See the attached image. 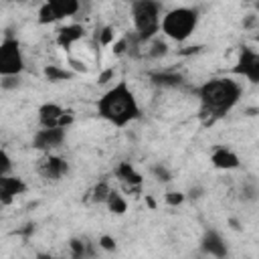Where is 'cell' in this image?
Masks as SVG:
<instances>
[{
    "label": "cell",
    "mask_w": 259,
    "mask_h": 259,
    "mask_svg": "<svg viewBox=\"0 0 259 259\" xmlns=\"http://www.w3.org/2000/svg\"><path fill=\"white\" fill-rule=\"evenodd\" d=\"M97 113L115 127H125L140 117V103L125 81L115 83L97 99Z\"/></svg>",
    "instance_id": "1"
},
{
    "label": "cell",
    "mask_w": 259,
    "mask_h": 259,
    "mask_svg": "<svg viewBox=\"0 0 259 259\" xmlns=\"http://www.w3.org/2000/svg\"><path fill=\"white\" fill-rule=\"evenodd\" d=\"M196 93L204 113L212 117H223L239 103L243 95V87L233 77H214L202 83Z\"/></svg>",
    "instance_id": "2"
},
{
    "label": "cell",
    "mask_w": 259,
    "mask_h": 259,
    "mask_svg": "<svg viewBox=\"0 0 259 259\" xmlns=\"http://www.w3.org/2000/svg\"><path fill=\"white\" fill-rule=\"evenodd\" d=\"M132 20L140 42L152 40L162 28V4L158 0H132Z\"/></svg>",
    "instance_id": "3"
},
{
    "label": "cell",
    "mask_w": 259,
    "mask_h": 259,
    "mask_svg": "<svg viewBox=\"0 0 259 259\" xmlns=\"http://www.w3.org/2000/svg\"><path fill=\"white\" fill-rule=\"evenodd\" d=\"M196 24H198V12L188 6H178V8L168 10L162 16L160 30L168 38H172L176 42H184L192 36V32L196 30Z\"/></svg>",
    "instance_id": "4"
},
{
    "label": "cell",
    "mask_w": 259,
    "mask_h": 259,
    "mask_svg": "<svg viewBox=\"0 0 259 259\" xmlns=\"http://www.w3.org/2000/svg\"><path fill=\"white\" fill-rule=\"evenodd\" d=\"M24 71V55L18 38L4 36L0 42V75H20Z\"/></svg>",
    "instance_id": "5"
},
{
    "label": "cell",
    "mask_w": 259,
    "mask_h": 259,
    "mask_svg": "<svg viewBox=\"0 0 259 259\" xmlns=\"http://www.w3.org/2000/svg\"><path fill=\"white\" fill-rule=\"evenodd\" d=\"M233 73L245 77L249 83L259 85V53L251 47H243L237 59V65L233 67Z\"/></svg>",
    "instance_id": "6"
},
{
    "label": "cell",
    "mask_w": 259,
    "mask_h": 259,
    "mask_svg": "<svg viewBox=\"0 0 259 259\" xmlns=\"http://www.w3.org/2000/svg\"><path fill=\"white\" fill-rule=\"evenodd\" d=\"M65 130L67 127H61V125H55V127H40L34 138H32V148L34 150H40L45 154L57 150L63 146L65 142Z\"/></svg>",
    "instance_id": "7"
},
{
    "label": "cell",
    "mask_w": 259,
    "mask_h": 259,
    "mask_svg": "<svg viewBox=\"0 0 259 259\" xmlns=\"http://www.w3.org/2000/svg\"><path fill=\"white\" fill-rule=\"evenodd\" d=\"M67 172H69V164H67V160L65 158H61V156H55V154H45L40 160H38V174L42 176V178H47V180H53V182H57V180H61L63 176H67Z\"/></svg>",
    "instance_id": "8"
},
{
    "label": "cell",
    "mask_w": 259,
    "mask_h": 259,
    "mask_svg": "<svg viewBox=\"0 0 259 259\" xmlns=\"http://www.w3.org/2000/svg\"><path fill=\"white\" fill-rule=\"evenodd\" d=\"M200 251H202L204 255H210V257H227V253H229L225 239H223L221 233L214 231V229L204 231V235H202V239H200Z\"/></svg>",
    "instance_id": "9"
},
{
    "label": "cell",
    "mask_w": 259,
    "mask_h": 259,
    "mask_svg": "<svg viewBox=\"0 0 259 259\" xmlns=\"http://www.w3.org/2000/svg\"><path fill=\"white\" fill-rule=\"evenodd\" d=\"M26 190V184L22 182V178L18 176H0V202L6 206L10 204L18 194H22Z\"/></svg>",
    "instance_id": "10"
},
{
    "label": "cell",
    "mask_w": 259,
    "mask_h": 259,
    "mask_svg": "<svg viewBox=\"0 0 259 259\" xmlns=\"http://www.w3.org/2000/svg\"><path fill=\"white\" fill-rule=\"evenodd\" d=\"M210 162H212V166L219 168V170H235V168H239V164H241V162H239V156H237L233 150L225 148V146H219V148L212 150Z\"/></svg>",
    "instance_id": "11"
},
{
    "label": "cell",
    "mask_w": 259,
    "mask_h": 259,
    "mask_svg": "<svg viewBox=\"0 0 259 259\" xmlns=\"http://www.w3.org/2000/svg\"><path fill=\"white\" fill-rule=\"evenodd\" d=\"M150 83L156 85V87H160V89H174V87H180V85L184 83V77H182V73H178V71H168V69H164V71H154V73H150Z\"/></svg>",
    "instance_id": "12"
},
{
    "label": "cell",
    "mask_w": 259,
    "mask_h": 259,
    "mask_svg": "<svg viewBox=\"0 0 259 259\" xmlns=\"http://www.w3.org/2000/svg\"><path fill=\"white\" fill-rule=\"evenodd\" d=\"M65 109L59 105V103H42L38 107V123L40 127H55L61 123V117H63Z\"/></svg>",
    "instance_id": "13"
},
{
    "label": "cell",
    "mask_w": 259,
    "mask_h": 259,
    "mask_svg": "<svg viewBox=\"0 0 259 259\" xmlns=\"http://www.w3.org/2000/svg\"><path fill=\"white\" fill-rule=\"evenodd\" d=\"M85 34V28L81 24H67V26H61L57 30V45L63 47V49H69L73 42L81 40Z\"/></svg>",
    "instance_id": "14"
},
{
    "label": "cell",
    "mask_w": 259,
    "mask_h": 259,
    "mask_svg": "<svg viewBox=\"0 0 259 259\" xmlns=\"http://www.w3.org/2000/svg\"><path fill=\"white\" fill-rule=\"evenodd\" d=\"M115 176L132 190V188H140V184H142V174L130 164V162H121L117 168H115Z\"/></svg>",
    "instance_id": "15"
},
{
    "label": "cell",
    "mask_w": 259,
    "mask_h": 259,
    "mask_svg": "<svg viewBox=\"0 0 259 259\" xmlns=\"http://www.w3.org/2000/svg\"><path fill=\"white\" fill-rule=\"evenodd\" d=\"M45 2L55 8V12L59 14V18L75 16L81 10V0H45Z\"/></svg>",
    "instance_id": "16"
},
{
    "label": "cell",
    "mask_w": 259,
    "mask_h": 259,
    "mask_svg": "<svg viewBox=\"0 0 259 259\" xmlns=\"http://www.w3.org/2000/svg\"><path fill=\"white\" fill-rule=\"evenodd\" d=\"M42 75H45V79H47L49 83H61V81L73 79V73H71L69 69L59 67V65H47V67L42 69Z\"/></svg>",
    "instance_id": "17"
},
{
    "label": "cell",
    "mask_w": 259,
    "mask_h": 259,
    "mask_svg": "<svg viewBox=\"0 0 259 259\" xmlns=\"http://www.w3.org/2000/svg\"><path fill=\"white\" fill-rule=\"evenodd\" d=\"M105 204H107V208H109L113 214H123V212L127 210V200H125V198L121 196V192H117V190H111V192H109Z\"/></svg>",
    "instance_id": "18"
},
{
    "label": "cell",
    "mask_w": 259,
    "mask_h": 259,
    "mask_svg": "<svg viewBox=\"0 0 259 259\" xmlns=\"http://www.w3.org/2000/svg\"><path fill=\"white\" fill-rule=\"evenodd\" d=\"M150 42V47L146 49V55L150 57V59H160V57H164L166 53H168V45L164 42V40H158L156 36L152 38V40H148Z\"/></svg>",
    "instance_id": "19"
},
{
    "label": "cell",
    "mask_w": 259,
    "mask_h": 259,
    "mask_svg": "<svg viewBox=\"0 0 259 259\" xmlns=\"http://www.w3.org/2000/svg\"><path fill=\"white\" fill-rule=\"evenodd\" d=\"M57 20H61L59 14L55 12V8H53L51 4L45 2V4L38 8V22H40V24H53V22H57Z\"/></svg>",
    "instance_id": "20"
},
{
    "label": "cell",
    "mask_w": 259,
    "mask_h": 259,
    "mask_svg": "<svg viewBox=\"0 0 259 259\" xmlns=\"http://www.w3.org/2000/svg\"><path fill=\"white\" fill-rule=\"evenodd\" d=\"M109 192H111V186H109L105 180H101V182H97V184L93 186V190H91V198H93L95 202H105L107 196H109Z\"/></svg>",
    "instance_id": "21"
},
{
    "label": "cell",
    "mask_w": 259,
    "mask_h": 259,
    "mask_svg": "<svg viewBox=\"0 0 259 259\" xmlns=\"http://www.w3.org/2000/svg\"><path fill=\"white\" fill-rule=\"evenodd\" d=\"M152 176H154L158 182H164V184L172 180V172H170L164 164H154V166H152Z\"/></svg>",
    "instance_id": "22"
},
{
    "label": "cell",
    "mask_w": 259,
    "mask_h": 259,
    "mask_svg": "<svg viewBox=\"0 0 259 259\" xmlns=\"http://www.w3.org/2000/svg\"><path fill=\"white\" fill-rule=\"evenodd\" d=\"M113 38H115V30H113V26H103V28L97 32V40H99V45H113Z\"/></svg>",
    "instance_id": "23"
},
{
    "label": "cell",
    "mask_w": 259,
    "mask_h": 259,
    "mask_svg": "<svg viewBox=\"0 0 259 259\" xmlns=\"http://www.w3.org/2000/svg\"><path fill=\"white\" fill-rule=\"evenodd\" d=\"M164 198H166V204H170V206H180V204L186 200V194H184V192H176V190H168Z\"/></svg>",
    "instance_id": "24"
},
{
    "label": "cell",
    "mask_w": 259,
    "mask_h": 259,
    "mask_svg": "<svg viewBox=\"0 0 259 259\" xmlns=\"http://www.w3.org/2000/svg\"><path fill=\"white\" fill-rule=\"evenodd\" d=\"M0 77H2L0 85H2L4 91H8V89H16V87L20 85V75H0Z\"/></svg>",
    "instance_id": "25"
},
{
    "label": "cell",
    "mask_w": 259,
    "mask_h": 259,
    "mask_svg": "<svg viewBox=\"0 0 259 259\" xmlns=\"http://www.w3.org/2000/svg\"><path fill=\"white\" fill-rule=\"evenodd\" d=\"M69 245H71L73 257H83V255H87V243H85V241H81V239H71Z\"/></svg>",
    "instance_id": "26"
},
{
    "label": "cell",
    "mask_w": 259,
    "mask_h": 259,
    "mask_svg": "<svg viewBox=\"0 0 259 259\" xmlns=\"http://www.w3.org/2000/svg\"><path fill=\"white\" fill-rule=\"evenodd\" d=\"M10 168H12V160H10L8 152L2 150V152H0V176L10 174Z\"/></svg>",
    "instance_id": "27"
},
{
    "label": "cell",
    "mask_w": 259,
    "mask_h": 259,
    "mask_svg": "<svg viewBox=\"0 0 259 259\" xmlns=\"http://www.w3.org/2000/svg\"><path fill=\"white\" fill-rule=\"evenodd\" d=\"M259 196V190L253 186V184H245L243 188H241V198L243 200H255Z\"/></svg>",
    "instance_id": "28"
},
{
    "label": "cell",
    "mask_w": 259,
    "mask_h": 259,
    "mask_svg": "<svg viewBox=\"0 0 259 259\" xmlns=\"http://www.w3.org/2000/svg\"><path fill=\"white\" fill-rule=\"evenodd\" d=\"M97 245H99L101 249H105V251H113V249H115V239H113L111 235H101Z\"/></svg>",
    "instance_id": "29"
},
{
    "label": "cell",
    "mask_w": 259,
    "mask_h": 259,
    "mask_svg": "<svg viewBox=\"0 0 259 259\" xmlns=\"http://www.w3.org/2000/svg\"><path fill=\"white\" fill-rule=\"evenodd\" d=\"M111 77H113V69H107V71H103V73L99 75L97 83H99V85H103V83H107V81H109Z\"/></svg>",
    "instance_id": "30"
},
{
    "label": "cell",
    "mask_w": 259,
    "mask_h": 259,
    "mask_svg": "<svg viewBox=\"0 0 259 259\" xmlns=\"http://www.w3.org/2000/svg\"><path fill=\"white\" fill-rule=\"evenodd\" d=\"M71 65H73V69H77V71H87V69L83 67V63H77V61H71Z\"/></svg>",
    "instance_id": "31"
},
{
    "label": "cell",
    "mask_w": 259,
    "mask_h": 259,
    "mask_svg": "<svg viewBox=\"0 0 259 259\" xmlns=\"http://www.w3.org/2000/svg\"><path fill=\"white\" fill-rule=\"evenodd\" d=\"M200 196V188H190V198H198Z\"/></svg>",
    "instance_id": "32"
},
{
    "label": "cell",
    "mask_w": 259,
    "mask_h": 259,
    "mask_svg": "<svg viewBox=\"0 0 259 259\" xmlns=\"http://www.w3.org/2000/svg\"><path fill=\"white\" fill-rule=\"evenodd\" d=\"M146 202H148V206H150V208H156V202H154V198H152V196H146Z\"/></svg>",
    "instance_id": "33"
},
{
    "label": "cell",
    "mask_w": 259,
    "mask_h": 259,
    "mask_svg": "<svg viewBox=\"0 0 259 259\" xmlns=\"http://www.w3.org/2000/svg\"><path fill=\"white\" fill-rule=\"evenodd\" d=\"M257 42H259V34H257Z\"/></svg>",
    "instance_id": "34"
}]
</instances>
